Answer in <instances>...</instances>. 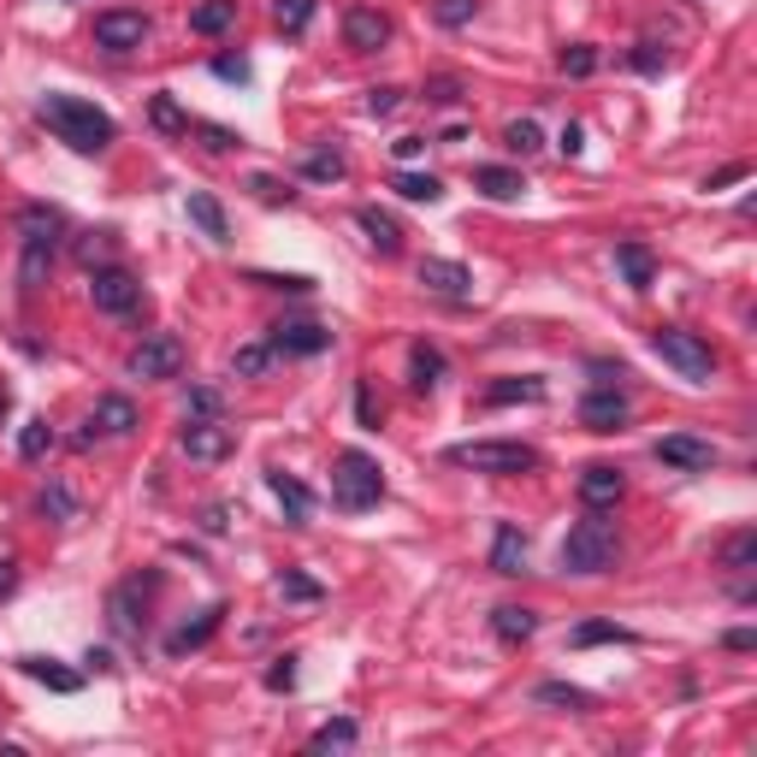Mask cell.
Here are the masks:
<instances>
[{"label": "cell", "mask_w": 757, "mask_h": 757, "mask_svg": "<svg viewBox=\"0 0 757 757\" xmlns=\"http://www.w3.org/2000/svg\"><path fill=\"white\" fill-rule=\"evenodd\" d=\"M220 409H225V403H220V391H213V385H196L184 397V420H220Z\"/></svg>", "instance_id": "40"}, {"label": "cell", "mask_w": 757, "mask_h": 757, "mask_svg": "<svg viewBox=\"0 0 757 757\" xmlns=\"http://www.w3.org/2000/svg\"><path fill=\"white\" fill-rule=\"evenodd\" d=\"M356 415H361V427H378V403H373V391H368V385L356 391Z\"/></svg>", "instance_id": "55"}, {"label": "cell", "mask_w": 757, "mask_h": 757, "mask_svg": "<svg viewBox=\"0 0 757 757\" xmlns=\"http://www.w3.org/2000/svg\"><path fill=\"white\" fill-rule=\"evenodd\" d=\"M95 42L101 48H113V54H130V48H142L149 42V19L142 12H95Z\"/></svg>", "instance_id": "8"}, {"label": "cell", "mask_w": 757, "mask_h": 757, "mask_svg": "<svg viewBox=\"0 0 757 757\" xmlns=\"http://www.w3.org/2000/svg\"><path fill=\"white\" fill-rule=\"evenodd\" d=\"M0 409H7V397H0Z\"/></svg>", "instance_id": "63"}, {"label": "cell", "mask_w": 757, "mask_h": 757, "mask_svg": "<svg viewBox=\"0 0 757 757\" xmlns=\"http://www.w3.org/2000/svg\"><path fill=\"white\" fill-rule=\"evenodd\" d=\"M474 189L479 196H491V201H521V172H509V166H479L474 172Z\"/></svg>", "instance_id": "24"}, {"label": "cell", "mask_w": 757, "mask_h": 757, "mask_svg": "<svg viewBox=\"0 0 757 757\" xmlns=\"http://www.w3.org/2000/svg\"><path fill=\"white\" fill-rule=\"evenodd\" d=\"M36 113H42V125H48L54 137L66 142V149H78V154H101L113 137H119L113 113H101L95 101H83V95H60V90H48V95L36 101Z\"/></svg>", "instance_id": "1"}, {"label": "cell", "mask_w": 757, "mask_h": 757, "mask_svg": "<svg viewBox=\"0 0 757 757\" xmlns=\"http://www.w3.org/2000/svg\"><path fill=\"white\" fill-rule=\"evenodd\" d=\"M752 562H757V533H752V527H739V533L722 545V568H739V574H746Z\"/></svg>", "instance_id": "37"}, {"label": "cell", "mask_w": 757, "mask_h": 757, "mask_svg": "<svg viewBox=\"0 0 757 757\" xmlns=\"http://www.w3.org/2000/svg\"><path fill=\"white\" fill-rule=\"evenodd\" d=\"M503 149H509V154H538V149H545V137H538L533 119H515V125L503 130Z\"/></svg>", "instance_id": "41"}, {"label": "cell", "mask_w": 757, "mask_h": 757, "mask_svg": "<svg viewBox=\"0 0 757 757\" xmlns=\"http://www.w3.org/2000/svg\"><path fill=\"white\" fill-rule=\"evenodd\" d=\"M48 450H54V427H48V420H31V427L19 432V456L24 462H42Z\"/></svg>", "instance_id": "39"}, {"label": "cell", "mask_w": 757, "mask_h": 757, "mask_svg": "<svg viewBox=\"0 0 757 757\" xmlns=\"http://www.w3.org/2000/svg\"><path fill=\"white\" fill-rule=\"evenodd\" d=\"M668 66V54L657 48V42H639L633 48V71H663Z\"/></svg>", "instance_id": "52"}, {"label": "cell", "mask_w": 757, "mask_h": 757, "mask_svg": "<svg viewBox=\"0 0 757 757\" xmlns=\"http://www.w3.org/2000/svg\"><path fill=\"white\" fill-rule=\"evenodd\" d=\"M19 231H24V243H54L66 231V213L60 208H42V201H31V208L19 213Z\"/></svg>", "instance_id": "22"}, {"label": "cell", "mask_w": 757, "mask_h": 757, "mask_svg": "<svg viewBox=\"0 0 757 757\" xmlns=\"http://www.w3.org/2000/svg\"><path fill=\"white\" fill-rule=\"evenodd\" d=\"M83 663H90L95 675H113V657H107V651H90V657H83Z\"/></svg>", "instance_id": "62"}, {"label": "cell", "mask_w": 757, "mask_h": 757, "mask_svg": "<svg viewBox=\"0 0 757 757\" xmlns=\"http://www.w3.org/2000/svg\"><path fill=\"white\" fill-rule=\"evenodd\" d=\"M403 107V90H391V83H385V90H368V113H373V119H385V113H397Z\"/></svg>", "instance_id": "49"}, {"label": "cell", "mask_w": 757, "mask_h": 757, "mask_svg": "<svg viewBox=\"0 0 757 757\" xmlns=\"http://www.w3.org/2000/svg\"><path fill=\"white\" fill-rule=\"evenodd\" d=\"M279 592H284V598H296V604H314L319 598V580H308V574H279Z\"/></svg>", "instance_id": "46"}, {"label": "cell", "mask_w": 757, "mask_h": 757, "mask_svg": "<svg viewBox=\"0 0 757 757\" xmlns=\"http://www.w3.org/2000/svg\"><path fill=\"white\" fill-rule=\"evenodd\" d=\"M391 154H397V160H415V154H427V137H397V142H391Z\"/></svg>", "instance_id": "56"}, {"label": "cell", "mask_w": 757, "mask_h": 757, "mask_svg": "<svg viewBox=\"0 0 757 757\" xmlns=\"http://www.w3.org/2000/svg\"><path fill=\"white\" fill-rule=\"evenodd\" d=\"M628 628H616V621H580L574 633H568V645L574 651H586V645H628Z\"/></svg>", "instance_id": "31"}, {"label": "cell", "mask_w": 757, "mask_h": 757, "mask_svg": "<svg viewBox=\"0 0 757 757\" xmlns=\"http://www.w3.org/2000/svg\"><path fill=\"white\" fill-rule=\"evenodd\" d=\"M444 462H456V468H474V474H533L538 468V450L533 444H515V439H468V444H450Z\"/></svg>", "instance_id": "3"}, {"label": "cell", "mask_w": 757, "mask_h": 757, "mask_svg": "<svg viewBox=\"0 0 757 757\" xmlns=\"http://www.w3.org/2000/svg\"><path fill=\"white\" fill-rule=\"evenodd\" d=\"M196 137H201V142H208V149H213V154H225V149H237V142H243V137H237V130H225V125H196Z\"/></svg>", "instance_id": "48"}, {"label": "cell", "mask_w": 757, "mask_h": 757, "mask_svg": "<svg viewBox=\"0 0 757 757\" xmlns=\"http://www.w3.org/2000/svg\"><path fill=\"white\" fill-rule=\"evenodd\" d=\"M557 149H562V154H580V149H586V130H580V125H568L562 137H557Z\"/></svg>", "instance_id": "58"}, {"label": "cell", "mask_w": 757, "mask_h": 757, "mask_svg": "<svg viewBox=\"0 0 757 757\" xmlns=\"http://www.w3.org/2000/svg\"><path fill=\"white\" fill-rule=\"evenodd\" d=\"M149 119L160 125V130H172V137H189V119H184V107L172 95H154L149 101Z\"/></svg>", "instance_id": "38"}, {"label": "cell", "mask_w": 757, "mask_h": 757, "mask_svg": "<svg viewBox=\"0 0 757 757\" xmlns=\"http://www.w3.org/2000/svg\"><path fill=\"white\" fill-rule=\"evenodd\" d=\"M621 491H628V479H621V468H609V462H592V468L580 474V503L586 509L621 503Z\"/></svg>", "instance_id": "14"}, {"label": "cell", "mask_w": 757, "mask_h": 757, "mask_svg": "<svg viewBox=\"0 0 757 757\" xmlns=\"http://www.w3.org/2000/svg\"><path fill=\"white\" fill-rule=\"evenodd\" d=\"M267 361H272V343H243L237 356H231V373L255 378V373H267Z\"/></svg>", "instance_id": "43"}, {"label": "cell", "mask_w": 757, "mask_h": 757, "mask_svg": "<svg viewBox=\"0 0 757 757\" xmlns=\"http://www.w3.org/2000/svg\"><path fill=\"white\" fill-rule=\"evenodd\" d=\"M657 462L687 468V474H704V468H717V450H710L704 439H692V432H668V439H657Z\"/></svg>", "instance_id": "12"}, {"label": "cell", "mask_w": 757, "mask_h": 757, "mask_svg": "<svg viewBox=\"0 0 757 757\" xmlns=\"http://www.w3.org/2000/svg\"><path fill=\"white\" fill-rule=\"evenodd\" d=\"M326 343H331V331L308 326V319H302V326H279V331H272V349H279V356H319Z\"/></svg>", "instance_id": "18"}, {"label": "cell", "mask_w": 757, "mask_h": 757, "mask_svg": "<svg viewBox=\"0 0 757 757\" xmlns=\"http://www.w3.org/2000/svg\"><path fill=\"white\" fill-rule=\"evenodd\" d=\"M356 225L368 231V243L378 255H397L403 249V231H397V220H391V213H378V208H361L356 213Z\"/></svg>", "instance_id": "23"}, {"label": "cell", "mask_w": 757, "mask_h": 757, "mask_svg": "<svg viewBox=\"0 0 757 757\" xmlns=\"http://www.w3.org/2000/svg\"><path fill=\"white\" fill-rule=\"evenodd\" d=\"M267 687H272V692H290V687H296V657H279V663H272V668H267Z\"/></svg>", "instance_id": "51"}, {"label": "cell", "mask_w": 757, "mask_h": 757, "mask_svg": "<svg viewBox=\"0 0 757 757\" xmlns=\"http://www.w3.org/2000/svg\"><path fill=\"white\" fill-rule=\"evenodd\" d=\"M427 95L432 101H462V83L456 78H439V83H427Z\"/></svg>", "instance_id": "57"}, {"label": "cell", "mask_w": 757, "mask_h": 757, "mask_svg": "<svg viewBox=\"0 0 757 757\" xmlns=\"http://www.w3.org/2000/svg\"><path fill=\"white\" fill-rule=\"evenodd\" d=\"M533 698H538V704H557V710H568V717H586V710L598 704V698H592L586 687H568V680H538Z\"/></svg>", "instance_id": "19"}, {"label": "cell", "mask_w": 757, "mask_h": 757, "mask_svg": "<svg viewBox=\"0 0 757 757\" xmlns=\"http://www.w3.org/2000/svg\"><path fill=\"white\" fill-rule=\"evenodd\" d=\"M249 189H255L260 201H267V208H279V201H290V196H296V189H290V184L267 178V172H255V178H249Z\"/></svg>", "instance_id": "45"}, {"label": "cell", "mask_w": 757, "mask_h": 757, "mask_svg": "<svg viewBox=\"0 0 757 757\" xmlns=\"http://www.w3.org/2000/svg\"><path fill=\"white\" fill-rule=\"evenodd\" d=\"M580 427L586 432H621L628 427V397H621L616 385H598L580 397Z\"/></svg>", "instance_id": "9"}, {"label": "cell", "mask_w": 757, "mask_h": 757, "mask_svg": "<svg viewBox=\"0 0 757 757\" xmlns=\"http://www.w3.org/2000/svg\"><path fill=\"white\" fill-rule=\"evenodd\" d=\"M302 172H308L314 184H338L343 172H349V160H343L338 149H314V154H308V166H302Z\"/></svg>", "instance_id": "36"}, {"label": "cell", "mask_w": 757, "mask_h": 757, "mask_svg": "<svg viewBox=\"0 0 757 757\" xmlns=\"http://www.w3.org/2000/svg\"><path fill=\"white\" fill-rule=\"evenodd\" d=\"M479 0H432V19L444 24V31H462V24H474Z\"/></svg>", "instance_id": "42"}, {"label": "cell", "mask_w": 757, "mask_h": 757, "mask_svg": "<svg viewBox=\"0 0 757 757\" xmlns=\"http://www.w3.org/2000/svg\"><path fill=\"white\" fill-rule=\"evenodd\" d=\"M378 498H385L378 462L368 450H338V462H331V503H338L343 515H361V509H373Z\"/></svg>", "instance_id": "2"}, {"label": "cell", "mask_w": 757, "mask_h": 757, "mask_svg": "<svg viewBox=\"0 0 757 757\" xmlns=\"http://www.w3.org/2000/svg\"><path fill=\"white\" fill-rule=\"evenodd\" d=\"M48 255H54V243H24L19 290H42V279H48Z\"/></svg>", "instance_id": "34"}, {"label": "cell", "mask_w": 757, "mask_h": 757, "mask_svg": "<svg viewBox=\"0 0 757 757\" xmlns=\"http://www.w3.org/2000/svg\"><path fill=\"white\" fill-rule=\"evenodd\" d=\"M391 189H397L403 201H439V196H444V184L432 178V172H397V178H391Z\"/></svg>", "instance_id": "32"}, {"label": "cell", "mask_w": 757, "mask_h": 757, "mask_svg": "<svg viewBox=\"0 0 757 757\" xmlns=\"http://www.w3.org/2000/svg\"><path fill=\"white\" fill-rule=\"evenodd\" d=\"M255 284H267V290H314V279H302V272H255Z\"/></svg>", "instance_id": "50"}, {"label": "cell", "mask_w": 757, "mask_h": 757, "mask_svg": "<svg viewBox=\"0 0 757 757\" xmlns=\"http://www.w3.org/2000/svg\"><path fill=\"white\" fill-rule=\"evenodd\" d=\"M651 349H657V356L687 378V385H710V373H717V356H710V343L698 338V331L657 326V331H651Z\"/></svg>", "instance_id": "5"}, {"label": "cell", "mask_w": 757, "mask_h": 757, "mask_svg": "<svg viewBox=\"0 0 757 757\" xmlns=\"http://www.w3.org/2000/svg\"><path fill=\"white\" fill-rule=\"evenodd\" d=\"M491 633H498L503 645H527V639L538 633V616H533V609H521V604H498V609H491Z\"/></svg>", "instance_id": "17"}, {"label": "cell", "mask_w": 757, "mask_h": 757, "mask_svg": "<svg viewBox=\"0 0 757 757\" xmlns=\"http://www.w3.org/2000/svg\"><path fill=\"white\" fill-rule=\"evenodd\" d=\"M439 378H444V356H439V349H427V343H415L409 349V385L415 391H432Z\"/></svg>", "instance_id": "30"}, {"label": "cell", "mask_w": 757, "mask_h": 757, "mask_svg": "<svg viewBox=\"0 0 757 757\" xmlns=\"http://www.w3.org/2000/svg\"><path fill=\"white\" fill-rule=\"evenodd\" d=\"M491 409H503V403H545V378H498V385L486 391Z\"/></svg>", "instance_id": "29"}, {"label": "cell", "mask_w": 757, "mask_h": 757, "mask_svg": "<svg viewBox=\"0 0 757 757\" xmlns=\"http://www.w3.org/2000/svg\"><path fill=\"white\" fill-rule=\"evenodd\" d=\"M213 78H220V83H249L255 71H249V60H231V54H225V60H213Z\"/></svg>", "instance_id": "53"}, {"label": "cell", "mask_w": 757, "mask_h": 757, "mask_svg": "<svg viewBox=\"0 0 757 757\" xmlns=\"http://www.w3.org/2000/svg\"><path fill=\"white\" fill-rule=\"evenodd\" d=\"M220 621H225V604H208V609H201L196 621H184V628H178V633L166 639V651H172V657H184V651L208 645V639L220 633Z\"/></svg>", "instance_id": "15"}, {"label": "cell", "mask_w": 757, "mask_h": 757, "mask_svg": "<svg viewBox=\"0 0 757 757\" xmlns=\"http://www.w3.org/2000/svg\"><path fill=\"white\" fill-rule=\"evenodd\" d=\"M178 368H184V343L172 338V331H160V338L130 349V378H172Z\"/></svg>", "instance_id": "7"}, {"label": "cell", "mask_w": 757, "mask_h": 757, "mask_svg": "<svg viewBox=\"0 0 757 757\" xmlns=\"http://www.w3.org/2000/svg\"><path fill=\"white\" fill-rule=\"evenodd\" d=\"M231 24H237V0H201V7L189 12V31L196 36H220Z\"/></svg>", "instance_id": "26"}, {"label": "cell", "mask_w": 757, "mask_h": 757, "mask_svg": "<svg viewBox=\"0 0 757 757\" xmlns=\"http://www.w3.org/2000/svg\"><path fill=\"white\" fill-rule=\"evenodd\" d=\"M343 42H349L356 54L385 48V42H391V19H385V12H373V7H349V12H343Z\"/></svg>", "instance_id": "13"}, {"label": "cell", "mask_w": 757, "mask_h": 757, "mask_svg": "<svg viewBox=\"0 0 757 757\" xmlns=\"http://www.w3.org/2000/svg\"><path fill=\"white\" fill-rule=\"evenodd\" d=\"M722 645H727V651H752V645H757V633H752V628H734V633L722 639Z\"/></svg>", "instance_id": "60"}, {"label": "cell", "mask_w": 757, "mask_h": 757, "mask_svg": "<svg viewBox=\"0 0 757 757\" xmlns=\"http://www.w3.org/2000/svg\"><path fill=\"white\" fill-rule=\"evenodd\" d=\"M314 19V0H272V24H279L284 36H302Z\"/></svg>", "instance_id": "33"}, {"label": "cell", "mask_w": 757, "mask_h": 757, "mask_svg": "<svg viewBox=\"0 0 757 757\" xmlns=\"http://www.w3.org/2000/svg\"><path fill=\"white\" fill-rule=\"evenodd\" d=\"M592 66H598V54H592L586 42H574V48H562V71H568V78H586Z\"/></svg>", "instance_id": "47"}, {"label": "cell", "mask_w": 757, "mask_h": 757, "mask_svg": "<svg viewBox=\"0 0 757 757\" xmlns=\"http://www.w3.org/2000/svg\"><path fill=\"white\" fill-rule=\"evenodd\" d=\"M420 284H427L432 296H450V302H468L474 296V272L462 267V260H444V255L420 260Z\"/></svg>", "instance_id": "11"}, {"label": "cell", "mask_w": 757, "mask_h": 757, "mask_svg": "<svg viewBox=\"0 0 757 757\" xmlns=\"http://www.w3.org/2000/svg\"><path fill=\"white\" fill-rule=\"evenodd\" d=\"M201 527H208V533H225V527H231V509H225V503H213V509H208V521H201Z\"/></svg>", "instance_id": "59"}, {"label": "cell", "mask_w": 757, "mask_h": 757, "mask_svg": "<svg viewBox=\"0 0 757 757\" xmlns=\"http://www.w3.org/2000/svg\"><path fill=\"white\" fill-rule=\"evenodd\" d=\"M267 486H272V498H279V503H284V515H290V521H296V527H302V521H308V515H314V491H308V486H302V479H290L284 468H272V474H267Z\"/></svg>", "instance_id": "16"}, {"label": "cell", "mask_w": 757, "mask_h": 757, "mask_svg": "<svg viewBox=\"0 0 757 757\" xmlns=\"http://www.w3.org/2000/svg\"><path fill=\"white\" fill-rule=\"evenodd\" d=\"M739 178H752V166H746V160H734V166L710 172V184H704V189H727V184H739Z\"/></svg>", "instance_id": "54"}, {"label": "cell", "mask_w": 757, "mask_h": 757, "mask_svg": "<svg viewBox=\"0 0 757 757\" xmlns=\"http://www.w3.org/2000/svg\"><path fill=\"white\" fill-rule=\"evenodd\" d=\"M491 568H498V574H521V568H527V538L515 527H498V538H491Z\"/></svg>", "instance_id": "27"}, {"label": "cell", "mask_w": 757, "mask_h": 757, "mask_svg": "<svg viewBox=\"0 0 757 757\" xmlns=\"http://www.w3.org/2000/svg\"><path fill=\"white\" fill-rule=\"evenodd\" d=\"M90 420H95V432H107V439H125V432L137 427V409H130V397H101Z\"/></svg>", "instance_id": "25"}, {"label": "cell", "mask_w": 757, "mask_h": 757, "mask_svg": "<svg viewBox=\"0 0 757 757\" xmlns=\"http://www.w3.org/2000/svg\"><path fill=\"white\" fill-rule=\"evenodd\" d=\"M19 668H24L31 680H42L48 692H78V687H83V675H78V668H60L54 657H19Z\"/></svg>", "instance_id": "21"}, {"label": "cell", "mask_w": 757, "mask_h": 757, "mask_svg": "<svg viewBox=\"0 0 757 757\" xmlns=\"http://www.w3.org/2000/svg\"><path fill=\"white\" fill-rule=\"evenodd\" d=\"M616 562V527L604 521V509H592L586 521H574L562 538V568L568 574H604Z\"/></svg>", "instance_id": "4"}, {"label": "cell", "mask_w": 757, "mask_h": 757, "mask_svg": "<svg viewBox=\"0 0 757 757\" xmlns=\"http://www.w3.org/2000/svg\"><path fill=\"white\" fill-rule=\"evenodd\" d=\"M42 515H54V521H78V498H71L60 479H54V486L42 491Z\"/></svg>", "instance_id": "44"}, {"label": "cell", "mask_w": 757, "mask_h": 757, "mask_svg": "<svg viewBox=\"0 0 757 757\" xmlns=\"http://www.w3.org/2000/svg\"><path fill=\"white\" fill-rule=\"evenodd\" d=\"M184 208H189V220L201 225V237H213V243H225V237H231V225H225V208H220V201H213V196H201V189H196V196H189Z\"/></svg>", "instance_id": "28"}, {"label": "cell", "mask_w": 757, "mask_h": 757, "mask_svg": "<svg viewBox=\"0 0 757 757\" xmlns=\"http://www.w3.org/2000/svg\"><path fill=\"white\" fill-rule=\"evenodd\" d=\"M356 734H361L356 722H326V727H314L308 752H349V746H356Z\"/></svg>", "instance_id": "35"}, {"label": "cell", "mask_w": 757, "mask_h": 757, "mask_svg": "<svg viewBox=\"0 0 757 757\" xmlns=\"http://www.w3.org/2000/svg\"><path fill=\"white\" fill-rule=\"evenodd\" d=\"M616 267L633 290H651V279H657V260H651L645 243H616Z\"/></svg>", "instance_id": "20"}, {"label": "cell", "mask_w": 757, "mask_h": 757, "mask_svg": "<svg viewBox=\"0 0 757 757\" xmlns=\"http://www.w3.org/2000/svg\"><path fill=\"white\" fill-rule=\"evenodd\" d=\"M90 302L101 314H137L142 308V284L125 267H95L90 272Z\"/></svg>", "instance_id": "6"}, {"label": "cell", "mask_w": 757, "mask_h": 757, "mask_svg": "<svg viewBox=\"0 0 757 757\" xmlns=\"http://www.w3.org/2000/svg\"><path fill=\"white\" fill-rule=\"evenodd\" d=\"M178 444H184V456H189V462H225V456H231V444H237V432H231L225 420H189Z\"/></svg>", "instance_id": "10"}, {"label": "cell", "mask_w": 757, "mask_h": 757, "mask_svg": "<svg viewBox=\"0 0 757 757\" xmlns=\"http://www.w3.org/2000/svg\"><path fill=\"white\" fill-rule=\"evenodd\" d=\"M12 586H19V568H12L7 557H0V598H7V592H12Z\"/></svg>", "instance_id": "61"}]
</instances>
